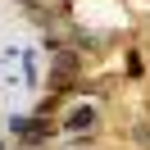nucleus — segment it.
Returning <instances> with one entry per match:
<instances>
[{
	"mask_svg": "<svg viewBox=\"0 0 150 150\" xmlns=\"http://www.w3.org/2000/svg\"><path fill=\"white\" fill-rule=\"evenodd\" d=\"M41 77H46V64H41V50L23 46V41H9L0 50V82L9 86L14 96L41 91Z\"/></svg>",
	"mask_w": 150,
	"mask_h": 150,
	"instance_id": "obj_1",
	"label": "nucleus"
},
{
	"mask_svg": "<svg viewBox=\"0 0 150 150\" xmlns=\"http://www.w3.org/2000/svg\"><path fill=\"white\" fill-rule=\"evenodd\" d=\"M96 118H100L96 105H77V109L64 118V127H68V132H82V127H96Z\"/></svg>",
	"mask_w": 150,
	"mask_h": 150,
	"instance_id": "obj_2",
	"label": "nucleus"
}]
</instances>
